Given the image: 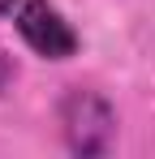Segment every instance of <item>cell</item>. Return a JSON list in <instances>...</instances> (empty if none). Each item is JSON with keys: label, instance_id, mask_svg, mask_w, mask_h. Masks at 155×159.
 Here are the masks:
<instances>
[{"label": "cell", "instance_id": "obj_1", "mask_svg": "<svg viewBox=\"0 0 155 159\" xmlns=\"http://www.w3.org/2000/svg\"><path fill=\"white\" fill-rule=\"evenodd\" d=\"M56 120H60L65 151L78 159L108 155L116 142V107L108 95L91 90V86H69L56 103Z\"/></svg>", "mask_w": 155, "mask_h": 159}, {"label": "cell", "instance_id": "obj_2", "mask_svg": "<svg viewBox=\"0 0 155 159\" xmlns=\"http://www.w3.org/2000/svg\"><path fill=\"white\" fill-rule=\"evenodd\" d=\"M13 26L22 34V43L43 60H69L82 48V34L52 0H22V9L13 13Z\"/></svg>", "mask_w": 155, "mask_h": 159}, {"label": "cell", "instance_id": "obj_3", "mask_svg": "<svg viewBox=\"0 0 155 159\" xmlns=\"http://www.w3.org/2000/svg\"><path fill=\"white\" fill-rule=\"evenodd\" d=\"M13 78H17V65H13V56L4 52V43H0V95L13 86Z\"/></svg>", "mask_w": 155, "mask_h": 159}, {"label": "cell", "instance_id": "obj_4", "mask_svg": "<svg viewBox=\"0 0 155 159\" xmlns=\"http://www.w3.org/2000/svg\"><path fill=\"white\" fill-rule=\"evenodd\" d=\"M17 9H22V0H0V17H13Z\"/></svg>", "mask_w": 155, "mask_h": 159}]
</instances>
